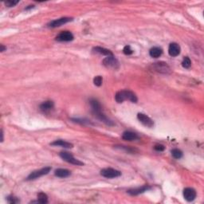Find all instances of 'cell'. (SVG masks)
<instances>
[{"mask_svg":"<svg viewBox=\"0 0 204 204\" xmlns=\"http://www.w3.org/2000/svg\"><path fill=\"white\" fill-rule=\"evenodd\" d=\"M122 138L124 140H128V141H132V140H136L137 139H139L137 134H136L135 132L130 131L124 132L122 134Z\"/></svg>","mask_w":204,"mask_h":204,"instance_id":"5bb4252c","label":"cell"},{"mask_svg":"<svg viewBox=\"0 0 204 204\" xmlns=\"http://www.w3.org/2000/svg\"><path fill=\"white\" fill-rule=\"evenodd\" d=\"M18 2V1H7V2H5V4L6 6H7L8 7H14V5H16Z\"/></svg>","mask_w":204,"mask_h":204,"instance_id":"484cf974","label":"cell"},{"mask_svg":"<svg viewBox=\"0 0 204 204\" xmlns=\"http://www.w3.org/2000/svg\"><path fill=\"white\" fill-rule=\"evenodd\" d=\"M101 175L104 177L108 178V179H112V178H117L121 176V172L120 171L116 170V169L108 167V168H105L103 170H101Z\"/></svg>","mask_w":204,"mask_h":204,"instance_id":"52a82bcc","label":"cell"},{"mask_svg":"<svg viewBox=\"0 0 204 204\" xmlns=\"http://www.w3.org/2000/svg\"><path fill=\"white\" fill-rule=\"evenodd\" d=\"M103 65L108 69H117L119 68V62L114 56H108L103 60Z\"/></svg>","mask_w":204,"mask_h":204,"instance_id":"8992f818","label":"cell"},{"mask_svg":"<svg viewBox=\"0 0 204 204\" xmlns=\"http://www.w3.org/2000/svg\"><path fill=\"white\" fill-rule=\"evenodd\" d=\"M1 136H2V140H1V141H3V132H2H2H1Z\"/></svg>","mask_w":204,"mask_h":204,"instance_id":"f1b7e54d","label":"cell"},{"mask_svg":"<svg viewBox=\"0 0 204 204\" xmlns=\"http://www.w3.org/2000/svg\"><path fill=\"white\" fill-rule=\"evenodd\" d=\"M30 8H34V6H29V7H27V8H26V10L30 9Z\"/></svg>","mask_w":204,"mask_h":204,"instance_id":"f546056e","label":"cell"},{"mask_svg":"<svg viewBox=\"0 0 204 204\" xmlns=\"http://www.w3.org/2000/svg\"><path fill=\"white\" fill-rule=\"evenodd\" d=\"M93 50L95 52H97V53H101V54H102V55H105L107 56V57H108V56H113V54H112V53L110 51V50H108V49L100 47V46L94 47Z\"/></svg>","mask_w":204,"mask_h":204,"instance_id":"d6986e66","label":"cell"},{"mask_svg":"<svg viewBox=\"0 0 204 204\" xmlns=\"http://www.w3.org/2000/svg\"><path fill=\"white\" fill-rule=\"evenodd\" d=\"M152 67L153 70L157 72V73H163V74H169V73H171L170 67H169L168 65L166 62H156V63H153L152 65Z\"/></svg>","mask_w":204,"mask_h":204,"instance_id":"3957f363","label":"cell"},{"mask_svg":"<svg viewBox=\"0 0 204 204\" xmlns=\"http://www.w3.org/2000/svg\"><path fill=\"white\" fill-rule=\"evenodd\" d=\"M54 174H55L56 176H57L59 178H66L70 176L71 172H69V170H67V169L58 168L55 171Z\"/></svg>","mask_w":204,"mask_h":204,"instance_id":"2e32d148","label":"cell"},{"mask_svg":"<svg viewBox=\"0 0 204 204\" xmlns=\"http://www.w3.org/2000/svg\"><path fill=\"white\" fill-rule=\"evenodd\" d=\"M59 156H60V157L62 159V160H64L65 161L71 163V164H74V165H77V166L84 165V163H82V161H80L79 160H77L76 158H74L71 153L67 152H62L60 153Z\"/></svg>","mask_w":204,"mask_h":204,"instance_id":"277c9868","label":"cell"},{"mask_svg":"<svg viewBox=\"0 0 204 204\" xmlns=\"http://www.w3.org/2000/svg\"><path fill=\"white\" fill-rule=\"evenodd\" d=\"M50 171H51V167H46L40 169V170L34 171V172H31L29 175L28 177L27 178V180H34V179H37V178L42 177V176H45V175L48 174Z\"/></svg>","mask_w":204,"mask_h":204,"instance_id":"5b68a950","label":"cell"},{"mask_svg":"<svg viewBox=\"0 0 204 204\" xmlns=\"http://www.w3.org/2000/svg\"><path fill=\"white\" fill-rule=\"evenodd\" d=\"M1 46V50H0V51H1V52H3L4 50H7V47H5V46H4L3 45H1V46Z\"/></svg>","mask_w":204,"mask_h":204,"instance_id":"83f0119b","label":"cell"},{"mask_svg":"<svg viewBox=\"0 0 204 204\" xmlns=\"http://www.w3.org/2000/svg\"><path fill=\"white\" fill-rule=\"evenodd\" d=\"M183 197L188 202H192L196 198V192L192 187H187L183 190Z\"/></svg>","mask_w":204,"mask_h":204,"instance_id":"30bf717a","label":"cell"},{"mask_svg":"<svg viewBox=\"0 0 204 204\" xmlns=\"http://www.w3.org/2000/svg\"><path fill=\"white\" fill-rule=\"evenodd\" d=\"M137 118L140 121V123H142L144 124V126L148 127V128H152L154 126V122H153L152 120L145 114L138 113L137 114Z\"/></svg>","mask_w":204,"mask_h":204,"instance_id":"9c48e42d","label":"cell"},{"mask_svg":"<svg viewBox=\"0 0 204 204\" xmlns=\"http://www.w3.org/2000/svg\"><path fill=\"white\" fill-rule=\"evenodd\" d=\"M182 66H183V67H184L185 69L190 68L191 66H192V62H191L190 58H189L188 57H184L183 62H182Z\"/></svg>","mask_w":204,"mask_h":204,"instance_id":"7402d4cb","label":"cell"},{"mask_svg":"<svg viewBox=\"0 0 204 204\" xmlns=\"http://www.w3.org/2000/svg\"><path fill=\"white\" fill-rule=\"evenodd\" d=\"M155 150H156V151L158 152H163L164 149H165V147L163 145H162V144H156V146L154 147Z\"/></svg>","mask_w":204,"mask_h":204,"instance_id":"4316f807","label":"cell"},{"mask_svg":"<svg viewBox=\"0 0 204 204\" xmlns=\"http://www.w3.org/2000/svg\"><path fill=\"white\" fill-rule=\"evenodd\" d=\"M54 106V104L52 101H45L40 105V109L43 112H48V111L51 110L52 108Z\"/></svg>","mask_w":204,"mask_h":204,"instance_id":"e0dca14e","label":"cell"},{"mask_svg":"<svg viewBox=\"0 0 204 204\" xmlns=\"http://www.w3.org/2000/svg\"><path fill=\"white\" fill-rule=\"evenodd\" d=\"M72 20H73V18H69V17L61 18H58V19H55L53 20V21L50 22L48 24V27H51V28H55V27H58L62 25H64V24L72 21Z\"/></svg>","mask_w":204,"mask_h":204,"instance_id":"ba28073f","label":"cell"},{"mask_svg":"<svg viewBox=\"0 0 204 204\" xmlns=\"http://www.w3.org/2000/svg\"><path fill=\"white\" fill-rule=\"evenodd\" d=\"M7 202L11 204L18 203V202H19V199H18V198L13 196V195H11V196H8V197H7Z\"/></svg>","mask_w":204,"mask_h":204,"instance_id":"cb8c5ba5","label":"cell"},{"mask_svg":"<svg viewBox=\"0 0 204 204\" xmlns=\"http://www.w3.org/2000/svg\"><path fill=\"white\" fill-rule=\"evenodd\" d=\"M90 105L91 107H92V112H93V114L95 115V117H97L100 121H103L104 123H105V124H108V125H113L112 121H110L108 118H107L106 116L101 112V106L97 100H91Z\"/></svg>","mask_w":204,"mask_h":204,"instance_id":"6da1fadb","label":"cell"},{"mask_svg":"<svg viewBox=\"0 0 204 204\" xmlns=\"http://www.w3.org/2000/svg\"><path fill=\"white\" fill-rule=\"evenodd\" d=\"M151 187L149 186H143L141 187L133 188V189H130L128 191V193L131 195H138L140 194H142L144 192H147V191L150 190Z\"/></svg>","mask_w":204,"mask_h":204,"instance_id":"4fadbf2b","label":"cell"},{"mask_svg":"<svg viewBox=\"0 0 204 204\" xmlns=\"http://www.w3.org/2000/svg\"><path fill=\"white\" fill-rule=\"evenodd\" d=\"M102 82H103V79H102V77L101 76H97L94 77L93 79V83L94 85H97V86H101L102 85Z\"/></svg>","mask_w":204,"mask_h":204,"instance_id":"603a6c76","label":"cell"},{"mask_svg":"<svg viewBox=\"0 0 204 204\" xmlns=\"http://www.w3.org/2000/svg\"><path fill=\"white\" fill-rule=\"evenodd\" d=\"M123 52H124V54H126V55H131V54H132L133 50H132L131 46H124V50H123Z\"/></svg>","mask_w":204,"mask_h":204,"instance_id":"d4e9b609","label":"cell"},{"mask_svg":"<svg viewBox=\"0 0 204 204\" xmlns=\"http://www.w3.org/2000/svg\"><path fill=\"white\" fill-rule=\"evenodd\" d=\"M73 35L70 31H62L56 37V40L58 42H70L73 40Z\"/></svg>","mask_w":204,"mask_h":204,"instance_id":"8fae6325","label":"cell"},{"mask_svg":"<svg viewBox=\"0 0 204 204\" xmlns=\"http://www.w3.org/2000/svg\"><path fill=\"white\" fill-rule=\"evenodd\" d=\"M115 100L117 103H122L124 101H130L132 103H137V97L133 92L129 90H121L117 92L115 95Z\"/></svg>","mask_w":204,"mask_h":204,"instance_id":"7a4b0ae2","label":"cell"},{"mask_svg":"<svg viewBox=\"0 0 204 204\" xmlns=\"http://www.w3.org/2000/svg\"><path fill=\"white\" fill-rule=\"evenodd\" d=\"M168 53L172 57H176L180 53V46L177 43H171L168 47Z\"/></svg>","mask_w":204,"mask_h":204,"instance_id":"7c38bea8","label":"cell"},{"mask_svg":"<svg viewBox=\"0 0 204 204\" xmlns=\"http://www.w3.org/2000/svg\"><path fill=\"white\" fill-rule=\"evenodd\" d=\"M50 144L53 146H61V147H65V148H71V147H73V144H70V143L66 142V141L62 140H55L54 142H52Z\"/></svg>","mask_w":204,"mask_h":204,"instance_id":"9a60e30c","label":"cell"},{"mask_svg":"<svg viewBox=\"0 0 204 204\" xmlns=\"http://www.w3.org/2000/svg\"><path fill=\"white\" fill-rule=\"evenodd\" d=\"M163 53V50L160 47H153L149 51V54L152 57H155V58H157V57H160Z\"/></svg>","mask_w":204,"mask_h":204,"instance_id":"ac0fdd59","label":"cell"},{"mask_svg":"<svg viewBox=\"0 0 204 204\" xmlns=\"http://www.w3.org/2000/svg\"><path fill=\"white\" fill-rule=\"evenodd\" d=\"M172 155L175 159H177V160L183 157V152L177 148H175L173 149V150H172Z\"/></svg>","mask_w":204,"mask_h":204,"instance_id":"44dd1931","label":"cell"},{"mask_svg":"<svg viewBox=\"0 0 204 204\" xmlns=\"http://www.w3.org/2000/svg\"><path fill=\"white\" fill-rule=\"evenodd\" d=\"M37 202H38V203H47L48 202V196H47V195L43 193V192L38 193V195H37Z\"/></svg>","mask_w":204,"mask_h":204,"instance_id":"ffe728a7","label":"cell"}]
</instances>
